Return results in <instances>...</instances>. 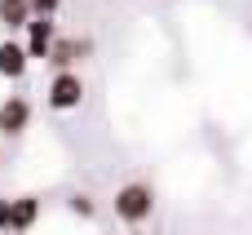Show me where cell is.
<instances>
[{
  "label": "cell",
  "mask_w": 252,
  "mask_h": 235,
  "mask_svg": "<svg viewBox=\"0 0 252 235\" xmlns=\"http://www.w3.org/2000/svg\"><path fill=\"white\" fill-rule=\"evenodd\" d=\"M128 235H142V231H128Z\"/></svg>",
  "instance_id": "obj_12"
},
{
  "label": "cell",
  "mask_w": 252,
  "mask_h": 235,
  "mask_svg": "<svg viewBox=\"0 0 252 235\" xmlns=\"http://www.w3.org/2000/svg\"><path fill=\"white\" fill-rule=\"evenodd\" d=\"M31 129V102L22 93H9L0 102V138H22Z\"/></svg>",
  "instance_id": "obj_3"
},
{
  "label": "cell",
  "mask_w": 252,
  "mask_h": 235,
  "mask_svg": "<svg viewBox=\"0 0 252 235\" xmlns=\"http://www.w3.org/2000/svg\"><path fill=\"white\" fill-rule=\"evenodd\" d=\"M84 53H89V40H71V36H58L44 62H49L53 71H75V62H80Z\"/></svg>",
  "instance_id": "obj_5"
},
{
  "label": "cell",
  "mask_w": 252,
  "mask_h": 235,
  "mask_svg": "<svg viewBox=\"0 0 252 235\" xmlns=\"http://www.w3.org/2000/svg\"><path fill=\"white\" fill-rule=\"evenodd\" d=\"M44 102H49L53 111H80V102H84V80H80V71H53V80H49V89H44Z\"/></svg>",
  "instance_id": "obj_2"
},
{
  "label": "cell",
  "mask_w": 252,
  "mask_h": 235,
  "mask_svg": "<svg viewBox=\"0 0 252 235\" xmlns=\"http://www.w3.org/2000/svg\"><path fill=\"white\" fill-rule=\"evenodd\" d=\"M151 213H155V187L151 182H124L115 191V218L120 222L142 227V222H151Z\"/></svg>",
  "instance_id": "obj_1"
},
{
  "label": "cell",
  "mask_w": 252,
  "mask_h": 235,
  "mask_svg": "<svg viewBox=\"0 0 252 235\" xmlns=\"http://www.w3.org/2000/svg\"><path fill=\"white\" fill-rule=\"evenodd\" d=\"M35 222H40V200L35 196H13L9 200V235L31 231Z\"/></svg>",
  "instance_id": "obj_7"
},
{
  "label": "cell",
  "mask_w": 252,
  "mask_h": 235,
  "mask_svg": "<svg viewBox=\"0 0 252 235\" xmlns=\"http://www.w3.org/2000/svg\"><path fill=\"white\" fill-rule=\"evenodd\" d=\"M0 235H9V200H0Z\"/></svg>",
  "instance_id": "obj_11"
},
{
  "label": "cell",
  "mask_w": 252,
  "mask_h": 235,
  "mask_svg": "<svg viewBox=\"0 0 252 235\" xmlns=\"http://www.w3.org/2000/svg\"><path fill=\"white\" fill-rule=\"evenodd\" d=\"M66 209H71L75 218H84V222H89V218L97 213V204H93V196H80V191H75V196L66 200Z\"/></svg>",
  "instance_id": "obj_9"
},
{
  "label": "cell",
  "mask_w": 252,
  "mask_h": 235,
  "mask_svg": "<svg viewBox=\"0 0 252 235\" xmlns=\"http://www.w3.org/2000/svg\"><path fill=\"white\" fill-rule=\"evenodd\" d=\"M53 40H58V22L35 13V18L27 22V40H22V44H27V53H31V62H44V58H49V49H53Z\"/></svg>",
  "instance_id": "obj_4"
},
{
  "label": "cell",
  "mask_w": 252,
  "mask_h": 235,
  "mask_svg": "<svg viewBox=\"0 0 252 235\" xmlns=\"http://www.w3.org/2000/svg\"><path fill=\"white\" fill-rule=\"evenodd\" d=\"M62 9V0H31V13H40V18H53Z\"/></svg>",
  "instance_id": "obj_10"
},
{
  "label": "cell",
  "mask_w": 252,
  "mask_h": 235,
  "mask_svg": "<svg viewBox=\"0 0 252 235\" xmlns=\"http://www.w3.org/2000/svg\"><path fill=\"white\" fill-rule=\"evenodd\" d=\"M31 18H35L31 13V0H0V27L4 31H27Z\"/></svg>",
  "instance_id": "obj_8"
},
{
  "label": "cell",
  "mask_w": 252,
  "mask_h": 235,
  "mask_svg": "<svg viewBox=\"0 0 252 235\" xmlns=\"http://www.w3.org/2000/svg\"><path fill=\"white\" fill-rule=\"evenodd\" d=\"M27 67H31V53H27L22 40H13V36L0 40V76H4V80H22Z\"/></svg>",
  "instance_id": "obj_6"
},
{
  "label": "cell",
  "mask_w": 252,
  "mask_h": 235,
  "mask_svg": "<svg viewBox=\"0 0 252 235\" xmlns=\"http://www.w3.org/2000/svg\"><path fill=\"white\" fill-rule=\"evenodd\" d=\"M18 235H27V231H18Z\"/></svg>",
  "instance_id": "obj_13"
}]
</instances>
